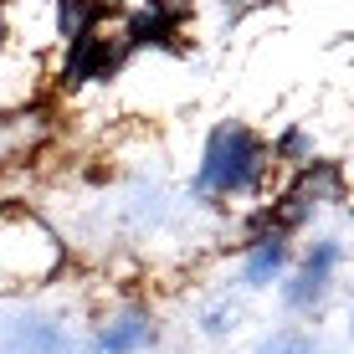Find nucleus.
Masks as SVG:
<instances>
[{"instance_id":"obj_1","label":"nucleus","mask_w":354,"mask_h":354,"mask_svg":"<svg viewBox=\"0 0 354 354\" xmlns=\"http://www.w3.org/2000/svg\"><path fill=\"white\" fill-rule=\"evenodd\" d=\"M267 175H272L267 139L241 118H226L205 133L201 165H195V195L201 201H247V195H262Z\"/></svg>"},{"instance_id":"obj_2","label":"nucleus","mask_w":354,"mask_h":354,"mask_svg":"<svg viewBox=\"0 0 354 354\" xmlns=\"http://www.w3.org/2000/svg\"><path fill=\"white\" fill-rule=\"evenodd\" d=\"M67 247L26 205H0V288H36L57 277Z\"/></svg>"},{"instance_id":"obj_3","label":"nucleus","mask_w":354,"mask_h":354,"mask_svg":"<svg viewBox=\"0 0 354 354\" xmlns=\"http://www.w3.org/2000/svg\"><path fill=\"white\" fill-rule=\"evenodd\" d=\"M339 272H344V241H339V236H313L308 252L298 257V267H292L288 283H283L288 313H303V319H313V313H319L324 303L334 298Z\"/></svg>"},{"instance_id":"obj_4","label":"nucleus","mask_w":354,"mask_h":354,"mask_svg":"<svg viewBox=\"0 0 354 354\" xmlns=\"http://www.w3.org/2000/svg\"><path fill=\"white\" fill-rule=\"evenodd\" d=\"M129 57V36L118 21H97L93 31H82L77 41L62 46V62H57V82L62 88H88V82H108Z\"/></svg>"},{"instance_id":"obj_5","label":"nucleus","mask_w":354,"mask_h":354,"mask_svg":"<svg viewBox=\"0 0 354 354\" xmlns=\"http://www.w3.org/2000/svg\"><path fill=\"white\" fill-rule=\"evenodd\" d=\"M160 344V319L139 303L103 313V324L93 328V354H149Z\"/></svg>"},{"instance_id":"obj_6","label":"nucleus","mask_w":354,"mask_h":354,"mask_svg":"<svg viewBox=\"0 0 354 354\" xmlns=\"http://www.w3.org/2000/svg\"><path fill=\"white\" fill-rule=\"evenodd\" d=\"M129 52L133 46H175V36L190 26V0H139L124 21Z\"/></svg>"},{"instance_id":"obj_7","label":"nucleus","mask_w":354,"mask_h":354,"mask_svg":"<svg viewBox=\"0 0 354 354\" xmlns=\"http://www.w3.org/2000/svg\"><path fill=\"white\" fill-rule=\"evenodd\" d=\"M0 354H77V339L52 313H21L0 334Z\"/></svg>"},{"instance_id":"obj_8","label":"nucleus","mask_w":354,"mask_h":354,"mask_svg":"<svg viewBox=\"0 0 354 354\" xmlns=\"http://www.w3.org/2000/svg\"><path fill=\"white\" fill-rule=\"evenodd\" d=\"M292 262V241L283 231H257V236H247V247H241V288H272L277 277L288 272Z\"/></svg>"},{"instance_id":"obj_9","label":"nucleus","mask_w":354,"mask_h":354,"mask_svg":"<svg viewBox=\"0 0 354 354\" xmlns=\"http://www.w3.org/2000/svg\"><path fill=\"white\" fill-rule=\"evenodd\" d=\"M52 21H57V36L67 46L82 31H93L97 21H108V0H52Z\"/></svg>"},{"instance_id":"obj_10","label":"nucleus","mask_w":354,"mask_h":354,"mask_svg":"<svg viewBox=\"0 0 354 354\" xmlns=\"http://www.w3.org/2000/svg\"><path fill=\"white\" fill-rule=\"evenodd\" d=\"M267 154H272V165H288V169H303V165L319 160V154H313V133L303 124H288L272 144H267Z\"/></svg>"},{"instance_id":"obj_11","label":"nucleus","mask_w":354,"mask_h":354,"mask_svg":"<svg viewBox=\"0 0 354 354\" xmlns=\"http://www.w3.org/2000/svg\"><path fill=\"white\" fill-rule=\"evenodd\" d=\"M257 354H324V349L313 344L308 334H277V339H267Z\"/></svg>"},{"instance_id":"obj_12","label":"nucleus","mask_w":354,"mask_h":354,"mask_svg":"<svg viewBox=\"0 0 354 354\" xmlns=\"http://www.w3.org/2000/svg\"><path fill=\"white\" fill-rule=\"evenodd\" d=\"M201 328H205V334H226V328H236V303H216V308H205Z\"/></svg>"},{"instance_id":"obj_13","label":"nucleus","mask_w":354,"mask_h":354,"mask_svg":"<svg viewBox=\"0 0 354 354\" xmlns=\"http://www.w3.org/2000/svg\"><path fill=\"white\" fill-rule=\"evenodd\" d=\"M262 6H272V0H221L226 16H247V10H262Z\"/></svg>"},{"instance_id":"obj_14","label":"nucleus","mask_w":354,"mask_h":354,"mask_svg":"<svg viewBox=\"0 0 354 354\" xmlns=\"http://www.w3.org/2000/svg\"><path fill=\"white\" fill-rule=\"evenodd\" d=\"M6 36H10V26H6V6H0V46H6Z\"/></svg>"}]
</instances>
